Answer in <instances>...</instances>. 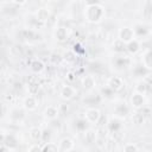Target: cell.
<instances>
[{
    "label": "cell",
    "mask_w": 152,
    "mask_h": 152,
    "mask_svg": "<svg viewBox=\"0 0 152 152\" xmlns=\"http://www.w3.org/2000/svg\"><path fill=\"white\" fill-rule=\"evenodd\" d=\"M115 46H116L115 50L119 51V52H120V51H124V50L126 49V44L122 43L121 40H116V42H115Z\"/></svg>",
    "instance_id": "23"
},
{
    "label": "cell",
    "mask_w": 152,
    "mask_h": 152,
    "mask_svg": "<svg viewBox=\"0 0 152 152\" xmlns=\"http://www.w3.org/2000/svg\"><path fill=\"white\" fill-rule=\"evenodd\" d=\"M31 69H32L33 71H36V72H40V71L44 70V64H43L42 61L34 59V61L31 63Z\"/></svg>",
    "instance_id": "14"
},
{
    "label": "cell",
    "mask_w": 152,
    "mask_h": 152,
    "mask_svg": "<svg viewBox=\"0 0 152 152\" xmlns=\"http://www.w3.org/2000/svg\"><path fill=\"white\" fill-rule=\"evenodd\" d=\"M24 104L28 110H33L37 107V101H36V99L33 96H28V97L25 99V103Z\"/></svg>",
    "instance_id": "12"
},
{
    "label": "cell",
    "mask_w": 152,
    "mask_h": 152,
    "mask_svg": "<svg viewBox=\"0 0 152 152\" xmlns=\"http://www.w3.org/2000/svg\"><path fill=\"white\" fill-rule=\"evenodd\" d=\"M101 118V113L96 108H89L86 110V120L88 122H97Z\"/></svg>",
    "instance_id": "3"
},
{
    "label": "cell",
    "mask_w": 152,
    "mask_h": 152,
    "mask_svg": "<svg viewBox=\"0 0 152 152\" xmlns=\"http://www.w3.org/2000/svg\"><path fill=\"white\" fill-rule=\"evenodd\" d=\"M74 95H75V89L70 86H64L61 90V96L64 100H70L74 97Z\"/></svg>",
    "instance_id": "6"
},
{
    "label": "cell",
    "mask_w": 152,
    "mask_h": 152,
    "mask_svg": "<svg viewBox=\"0 0 152 152\" xmlns=\"http://www.w3.org/2000/svg\"><path fill=\"white\" fill-rule=\"evenodd\" d=\"M30 138L32 140H40L42 139V129H39L38 127H34L30 131Z\"/></svg>",
    "instance_id": "16"
},
{
    "label": "cell",
    "mask_w": 152,
    "mask_h": 152,
    "mask_svg": "<svg viewBox=\"0 0 152 152\" xmlns=\"http://www.w3.org/2000/svg\"><path fill=\"white\" fill-rule=\"evenodd\" d=\"M28 152H42V147H40L39 145L34 144V145L30 146V148H28Z\"/></svg>",
    "instance_id": "25"
},
{
    "label": "cell",
    "mask_w": 152,
    "mask_h": 152,
    "mask_svg": "<svg viewBox=\"0 0 152 152\" xmlns=\"http://www.w3.org/2000/svg\"><path fill=\"white\" fill-rule=\"evenodd\" d=\"M58 114H59L58 109H57L56 107H53V106H49V107L44 110V115H45L48 119H51V120L56 119Z\"/></svg>",
    "instance_id": "9"
},
{
    "label": "cell",
    "mask_w": 152,
    "mask_h": 152,
    "mask_svg": "<svg viewBox=\"0 0 152 152\" xmlns=\"http://www.w3.org/2000/svg\"><path fill=\"white\" fill-rule=\"evenodd\" d=\"M28 88H30V91L32 94H34L38 90V88H39V78H38V76L33 75V76H31L28 78Z\"/></svg>",
    "instance_id": "8"
},
{
    "label": "cell",
    "mask_w": 152,
    "mask_h": 152,
    "mask_svg": "<svg viewBox=\"0 0 152 152\" xmlns=\"http://www.w3.org/2000/svg\"><path fill=\"white\" fill-rule=\"evenodd\" d=\"M139 48H140V44H139V42H138L137 39H132L131 42H128V43L126 44V49H127L129 52H132V53H135V52L139 50Z\"/></svg>",
    "instance_id": "10"
},
{
    "label": "cell",
    "mask_w": 152,
    "mask_h": 152,
    "mask_svg": "<svg viewBox=\"0 0 152 152\" xmlns=\"http://www.w3.org/2000/svg\"><path fill=\"white\" fill-rule=\"evenodd\" d=\"M56 38H57V40H59V42L65 40V39L68 38L66 28H64V27H59V28H57V31H56Z\"/></svg>",
    "instance_id": "13"
},
{
    "label": "cell",
    "mask_w": 152,
    "mask_h": 152,
    "mask_svg": "<svg viewBox=\"0 0 152 152\" xmlns=\"http://www.w3.org/2000/svg\"><path fill=\"white\" fill-rule=\"evenodd\" d=\"M124 152H138V147L134 144H126L124 147Z\"/></svg>",
    "instance_id": "22"
},
{
    "label": "cell",
    "mask_w": 152,
    "mask_h": 152,
    "mask_svg": "<svg viewBox=\"0 0 152 152\" xmlns=\"http://www.w3.org/2000/svg\"><path fill=\"white\" fill-rule=\"evenodd\" d=\"M115 113L120 116H125L126 114H128V107L125 104V103H120L116 106L115 108Z\"/></svg>",
    "instance_id": "15"
},
{
    "label": "cell",
    "mask_w": 152,
    "mask_h": 152,
    "mask_svg": "<svg viewBox=\"0 0 152 152\" xmlns=\"http://www.w3.org/2000/svg\"><path fill=\"white\" fill-rule=\"evenodd\" d=\"M122 87H124V81H122L121 77L113 76V77L109 78V81H108V88H109L112 91H118V90H120Z\"/></svg>",
    "instance_id": "2"
},
{
    "label": "cell",
    "mask_w": 152,
    "mask_h": 152,
    "mask_svg": "<svg viewBox=\"0 0 152 152\" xmlns=\"http://www.w3.org/2000/svg\"><path fill=\"white\" fill-rule=\"evenodd\" d=\"M42 152H58V147L56 144L52 142H48L44 145V147L42 148Z\"/></svg>",
    "instance_id": "20"
},
{
    "label": "cell",
    "mask_w": 152,
    "mask_h": 152,
    "mask_svg": "<svg viewBox=\"0 0 152 152\" xmlns=\"http://www.w3.org/2000/svg\"><path fill=\"white\" fill-rule=\"evenodd\" d=\"M142 64H144V66H145L147 70L151 69V50H147V51L145 52V55H144V57H142Z\"/></svg>",
    "instance_id": "17"
},
{
    "label": "cell",
    "mask_w": 152,
    "mask_h": 152,
    "mask_svg": "<svg viewBox=\"0 0 152 152\" xmlns=\"http://www.w3.org/2000/svg\"><path fill=\"white\" fill-rule=\"evenodd\" d=\"M133 37H134V32H133L132 28H129V27H124V28L120 30V40H121L122 43L127 44L128 42H131L132 39H134Z\"/></svg>",
    "instance_id": "4"
},
{
    "label": "cell",
    "mask_w": 152,
    "mask_h": 152,
    "mask_svg": "<svg viewBox=\"0 0 152 152\" xmlns=\"http://www.w3.org/2000/svg\"><path fill=\"white\" fill-rule=\"evenodd\" d=\"M76 53L74 52V51H68V52H65L64 53V59L66 61V62H75L76 61Z\"/></svg>",
    "instance_id": "21"
},
{
    "label": "cell",
    "mask_w": 152,
    "mask_h": 152,
    "mask_svg": "<svg viewBox=\"0 0 152 152\" xmlns=\"http://www.w3.org/2000/svg\"><path fill=\"white\" fill-rule=\"evenodd\" d=\"M82 84H83V87H84L86 89H91V88L95 86V81H94L93 77L86 76V77L83 78V81H82Z\"/></svg>",
    "instance_id": "19"
},
{
    "label": "cell",
    "mask_w": 152,
    "mask_h": 152,
    "mask_svg": "<svg viewBox=\"0 0 152 152\" xmlns=\"http://www.w3.org/2000/svg\"><path fill=\"white\" fill-rule=\"evenodd\" d=\"M48 18H49V11L48 10H45V8L38 10V12H37V19L39 21H45V20H48Z\"/></svg>",
    "instance_id": "18"
},
{
    "label": "cell",
    "mask_w": 152,
    "mask_h": 152,
    "mask_svg": "<svg viewBox=\"0 0 152 152\" xmlns=\"http://www.w3.org/2000/svg\"><path fill=\"white\" fill-rule=\"evenodd\" d=\"M131 102H132V106L134 108H140V107H144V103H145V99H144V95L142 94H139V93H134L131 97Z\"/></svg>",
    "instance_id": "5"
},
{
    "label": "cell",
    "mask_w": 152,
    "mask_h": 152,
    "mask_svg": "<svg viewBox=\"0 0 152 152\" xmlns=\"http://www.w3.org/2000/svg\"><path fill=\"white\" fill-rule=\"evenodd\" d=\"M74 72H68V80H70V81H74Z\"/></svg>",
    "instance_id": "26"
},
{
    "label": "cell",
    "mask_w": 152,
    "mask_h": 152,
    "mask_svg": "<svg viewBox=\"0 0 152 152\" xmlns=\"http://www.w3.org/2000/svg\"><path fill=\"white\" fill-rule=\"evenodd\" d=\"M103 14H104V11H103L102 6H100L96 2L88 4V7L86 8V18H87L88 21L97 23V21H100L102 19Z\"/></svg>",
    "instance_id": "1"
},
{
    "label": "cell",
    "mask_w": 152,
    "mask_h": 152,
    "mask_svg": "<svg viewBox=\"0 0 152 152\" xmlns=\"http://www.w3.org/2000/svg\"><path fill=\"white\" fill-rule=\"evenodd\" d=\"M5 142H6V145L7 146H10V147H13V146H15L17 144H15V140L10 135V137H6V139H5Z\"/></svg>",
    "instance_id": "24"
},
{
    "label": "cell",
    "mask_w": 152,
    "mask_h": 152,
    "mask_svg": "<svg viewBox=\"0 0 152 152\" xmlns=\"http://www.w3.org/2000/svg\"><path fill=\"white\" fill-rule=\"evenodd\" d=\"M59 147H61L63 151H69V150H71V148L74 147V142H72L71 139H69V138H64V139L61 140V142H59Z\"/></svg>",
    "instance_id": "11"
},
{
    "label": "cell",
    "mask_w": 152,
    "mask_h": 152,
    "mask_svg": "<svg viewBox=\"0 0 152 152\" xmlns=\"http://www.w3.org/2000/svg\"><path fill=\"white\" fill-rule=\"evenodd\" d=\"M131 64V59L127 56H121V57H116L115 58V65L119 69H125Z\"/></svg>",
    "instance_id": "7"
}]
</instances>
